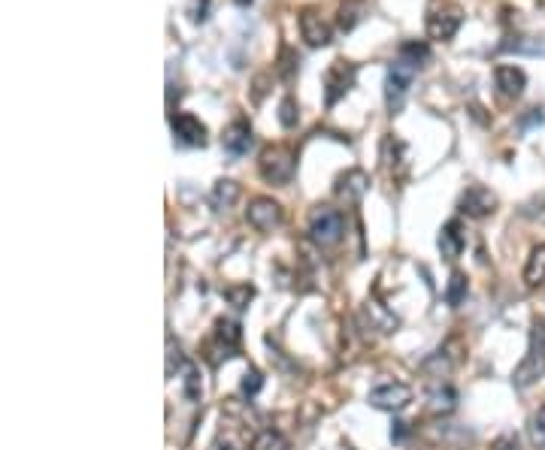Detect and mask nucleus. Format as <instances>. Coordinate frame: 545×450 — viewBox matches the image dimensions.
<instances>
[{
  "label": "nucleus",
  "instance_id": "obj_10",
  "mask_svg": "<svg viewBox=\"0 0 545 450\" xmlns=\"http://www.w3.org/2000/svg\"><path fill=\"white\" fill-rule=\"evenodd\" d=\"M300 34H303V40H306L309 46H327L331 43V28H327V21L315 9H303L300 12Z\"/></svg>",
  "mask_w": 545,
  "mask_h": 450
},
{
  "label": "nucleus",
  "instance_id": "obj_30",
  "mask_svg": "<svg viewBox=\"0 0 545 450\" xmlns=\"http://www.w3.org/2000/svg\"><path fill=\"white\" fill-rule=\"evenodd\" d=\"M212 450H236V447H234V444H231V441H219V444H215V447H212Z\"/></svg>",
  "mask_w": 545,
  "mask_h": 450
},
{
  "label": "nucleus",
  "instance_id": "obj_20",
  "mask_svg": "<svg viewBox=\"0 0 545 450\" xmlns=\"http://www.w3.org/2000/svg\"><path fill=\"white\" fill-rule=\"evenodd\" d=\"M364 12H366L364 0H346V4L339 6V28H342V31H351L354 24L364 19Z\"/></svg>",
  "mask_w": 545,
  "mask_h": 450
},
{
  "label": "nucleus",
  "instance_id": "obj_23",
  "mask_svg": "<svg viewBox=\"0 0 545 450\" xmlns=\"http://www.w3.org/2000/svg\"><path fill=\"white\" fill-rule=\"evenodd\" d=\"M464 300H466V275L454 272V275H451V281H449V290H446V302L458 308Z\"/></svg>",
  "mask_w": 545,
  "mask_h": 450
},
{
  "label": "nucleus",
  "instance_id": "obj_9",
  "mask_svg": "<svg viewBox=\"0 0 545 450\" xmlns=\"http://www.w3.org/2000/svg\"><path fill=\"white\" fill-rule=\"evenodd\" d=\"M354 82V67L349 61H334L331 70L324 73V88H327V106H334V103L342 97L351 88Z\"/></svg>",
  "mask_w": 545,
  "mask_h": 450
},
{
  "label": "nucleus",
  "instance_id": "obj_4",
  "mask_svg": "<svg viewBox=\"0 0 545 450\" xmlns=\"http://www.w3.org/2000/svg\"><path fill=\"white\" fill-rule=\"evenodd\" d=\"M415 70H418V61H412L409 55H400L397 63H391L388 82H385V100H388V109H391V112H400Z\"/></svg>",
  "mask_w": 545,
  "mask_h": 450
},
{
  "label": "nucleus",
  "instance_id": "obj_1",
  "mask_svg": "<svg viewBox=\"0 0 545 450\" xmlns=\"http://www.w3.org/2000/svg\"><path fill=\"white\" fill-rule=\"evenodd\" d=\"M545 378V320L536 317L534 327H530V344H527V354L524 359L518 363V369L512 372V384L518 390H527L534 384Z\"/></svg>",
  "mask_w": 545,
  "mask_h": 450
},
{
  "label": "nucleus",
  "instance_id": "obj_5",
  "mask_svg": "<svg viewBox=\"0 0 545 450\" xmlns=\"http://www.w3.org/2000/svg\"><path fill=\"white\" fill-rule=\"evenodd\" d=\"M409 402H412V390L403 381H382L370 390V405L376 411H391L394 414V411H403Z\"/></svg>",
  "mask_w": 545,
  "mask_h": 450
},
{
  "label": "nucleus",
  "instance_id": "obj_27",
  "mask_svg": "<svg viewBox=\"0 0 545 450\" xmlns=\"http://www.w3.org/2000/svg\"><path fill=\"white\" fill-rule=\"evenodd\" d=\"M279 121H282L285 127H294V124H297V106H294V100H291V97H285L282 106H279Z\"/></svg>",
  "mask_w": 545,
  "mask_h": 450
},
{
  "label": "nucleus",
  "instance_id": "obj_29",
  "mask_svg": "<svg viewBox=\"0 0 545 450\" xmlns=\"http://www.w3.org/2000/svg\"><path fill=\"white\" fill-rule=\"evenodd\" d=\"M227 300L236 308H246V302L251 300V287H239V290H227Z\"/></svg>",
  "mask_w": 545,
  "mask_h": 450
},
{
  "label": "nucleus",
  "instance_id": "obj_17",
  "mask_svg": "<svg viewBox=\"0 0 545 450\" xmlns=\"http://www.w3.org/2000/svg\"><path fill=\"white\" fill-rule=\"evenodd\" d=\"M236 200H239V185L236 182H231V178L215 182V188H212V205L215 209H231Z\"/></svg>",
  "mask_w": 545,
  "mask_h": 450
},
{
  "label": "nucleus",
  "instance_id": "obj_6",
  "mask_svg": "<svg viewBox=\"0 0 545 450\" xmlns=\"http://www.w3.org/2000/svg\"><path fill=\"white\" fill-rule=\"evenodd\" d=\"M261 175L273 185H285L291 175H294V151L291 148H267L261 154Z\"/></svg>",
  "mask_w": 545,
  "mask_h": 450
},
{
  "label": "nucleus",
  "instance_id": "obj_15",
  "mask_svg": "<svg viewBox=\"0 0 545 450\" xmlns=\"http://www.w3.org/2000/svg\"><path fill=\"white\" fill-rule=\"evenodd\" d=\"M542 281H545V245H536L524 263V285L539 287Z\"/></svg>",
  "mask_w": 545,
  "mask_h": 450
},
{
  "label": "nucleus",
  "instance_id": "obj_28",
  "mask_svg": "<svg viewBox=\"0 0 545 450\" xmlns=\"http://www.w3.org/2000/svg\"><path fill=\"white\" fill-rule=\"evenodd\" d=\"M182 363V354H179V344H173V339H167V375H173L176 366Z\"/></svg>",
  "mask_w": 545,
  "mask_h": 450
},
{
  "label": "nucleus",
  "instance_id": "obj_21",
  "mask_svg": "<svg viewBox=\"0 0 545 450\" xmlns=\"http://www.w3.org/2000/svg\"><path fill=\"white\" fill-rule=\"evenodd\" d=\"M215 336H219V342L224 344V351H234L236 344H239V339H243V332H239V324L236 320H219L215 324Z\"/></svg>",
  "mask_w": 545,
  "mask_h": 450
},
{
  "label": "nucleus",
  "instance_id": "obj_13",
  "mask_svg": "<svg viewBox=\"0 0 545 450\" xmlns=\"http://www.w3.org/2000/svg\"><path fill=\"white\" fill-rule=\"evenodd\" d=\"M466 248V236H464V227L461 221H449L446 227L439 230V251L446 260H458Z\"/></svg>",
  "mask_w": 545,
  "mask_h": 450
},
{
  "label": "nucleus",
  "instance_id": "obj_24",
  "mask_svg": "<svg viewBox=\"0 0 545 450\" xmlns=\"http://www.w3.org/2000/svg\"><path fill=\"white\" fill-rule=\"evenodd\" d=\"M200 396H204V384H200V372L194 366L185 369V399L188 402H200Z\"/></svg>",
  "mask_w": 545,
  "mask_h": 450
},
{
  "label": "nucleus",
  "instance_id": "obj_7",
  "mask_svg": "<svg viewBox=\"0 0 545 450\" xmlns=\"http://www.w3.org/2000/svg\"><path fill=\"white\" fill-rule=\"evenodd\" d=\"M246 218H249V224L255 230L270 233V230H276L279 224H282V205H279L276 200H270V197H258V200L249 203Z\"/></svg>",
  "mask_w": 545,
  "mask_h": 450
},
{
  "label": "nucleus",
  "instance_id": "obj_8",
  "mask_svg": "<svg viewBox=\"0 0 545 450\" xmlns=\"http://www.w3.org/2000/svg\"><path fill=\"white\" fill-rule=\"evenodd\" d=\"M173 136H176V143L179 145H206V127L200 124V118H194L191 112H179V115H173Z\"/></svg>",
  "mask_w": 545,
  "mask_h": 450
},
{
  "label": "nucleus",
  "instance_id": "obj_19",
  "mask_svg": "<svg viewBox=\"0 0 545 450\" xmlns=\"http://www.w3.org/2000/svg\"><path fill=\"white\" fill-rule=\"evenodd\" d=\"M251 450H291V441L279 429H264L258 439L251 441Z\"/></svg>",
  "mask_w": 545,
  "mask_h": 450
},
{
  "label": "nucleus",
  "instance_id": "obj_2",
  "mask_svg": "<svg viewBox=\"0 0 545 450\" xmlns=\"http://www.w3.org/2000/svg\"><path fill=\"white\" fill-rule=\"evenodd\" d=\"M424 24L434 40H451L464 24V9L458 4H451V0H430Z\"/></svg>",
  "mask_w": 545,
  "mask_h": 450
},
{
  "label": "nucleus",
  "instance_id": "obj_3",
  "mask_svg": "<svg viewBox=\"0 0 545 450\" xmlns=\"http://www.w3.org/2000/svg\"><path fill=\"white\" fill-rule=\"evenodd\" d=\"M342 233H346V218H342V212L327 209V205H319V209L312 212V218H309V236H312L315 245L334 248L336 242L342 239Z\"/></svg>",
  "mask_w": 545,
  "mask_h": 450
},
{
  "label": "nucleus",
  "instance_id": "obj_12",
  "mask_svg": "<svg viewBox=\"0 0 545 450\" xmlns=\"http://www.w3.org/2000/svg\"><path fill=\"white\" fill-rule=\"evenodd\" d=\"M494 205H497V200H494L491 190H488V188H481V185L466 188V190H464V197H461V212L473 215V218H481V215L494 212Z\"/></svg>",
  "mask_w": 545,
  "mask_h": 450
},
{
  "label": "nucleus",
  "instance_id": "obj_26",
  "mask_svg": "<svg viewBox=\"0 0 545 450\" xmlns=\"http://www.w3.org/2000/svg\"><path fill=\"white\" fill-rule=\"evenodd\" d=\"M261 384H264V378H261V372H255V369H249L246 375H243V384H239V390H243V396H255V393L261 390Z\"/></svg>",
  "mask_w": 545,
  "mask_h": 450
},
{
  "label": "nucleus",
  "instance_id": "obj_22",
  "mask_svg": "<svg viewBox=\"0 0 545 450\" xmlns=\"http://www.w3.org/2000/svg\"><path fill=\"white\" fill-rule=\"evenodd\" d=\"M527 435H530V444L534 447H545V405L530 417V426H527Z\"/></svg>",
  "mask_w": 545,
  "mask_h": 450
},
{
  "label": "nucleus",
  "instance_id": "obj_18",
  "mask_svg": "<svg viewBox=\"0 0 545 450\" xmlns=\"http://www.w3.org/2000/svg\"><path fill=\"white\" fill-rule=\"evenodd\" d=\"M366 190V175L364 173H349V175H342L339 178V188H336V194L339 197H346V200H358L361 194Z\"/></svg>",
  "mask_w": 545,
  "mask_h": 450
},
{
  "label": "nucleus",
  "instance_id": "obj_11",
  "mask_svg": "<svg viewBox=\"0 0 545 450\" xmlns=\"http://www.w3.org/2000/svg\"><path fill=\"white\" fill-rule=\"evenodd\" d=\"M221 145H224V151L231 154V158H243V154H249V148H251V127H249V121H234L231 127L224 131V136H221Z\"/></svg>",
  "mask_w": 545,
  "mask_h": 450
},
{
  "label": "nucleus",
  "instance_id": "obj_16",
  "mask_svg": "<svg viewBox=\"0 0 545 450\" xmlns=\"http://www.w3.org/2000/svg\"><path fill=\"white\" fill-rule=\"evenodd\" d=\"M454 405H458V393H454V387H449V384L430 390V396H427V408L434 411V414H451Z\"/></svg>",
  "mask_w": 545,
  "mask_h": 450
},
{
  "label": "nucleus",
  "instance_id": "obj_25",
  "mask_svg": "<svg viewBox=\"0 0 545 450\" xmlns=\"http://www.w3.org/2000/svg\"><path fill=\"white\" fill-rule=\"evenodd\" d=\"M434 369H436V378H442L451 369V359L446 357V351H436V354H430L424 359V372H434Z\"/></svg>",
  "mask_w": 545,
  "mask_h": 450
},
{
  "label": "nucleus",
  "instance_id": "obj_14",
  "mask_svg": "<svg viewBox=\"0 0 545 450\" xmlns=\"http://www.w3.org/2000/svg\"><path fill=\"white\" fill-rule=\"evenodd\" d=\"M494 79H497V88L503 97H521L527 76L518 67H497L494 70Z\"/></svg>",
  "mask_w": 545,
  "mask_h": 450
}]
</instances>
